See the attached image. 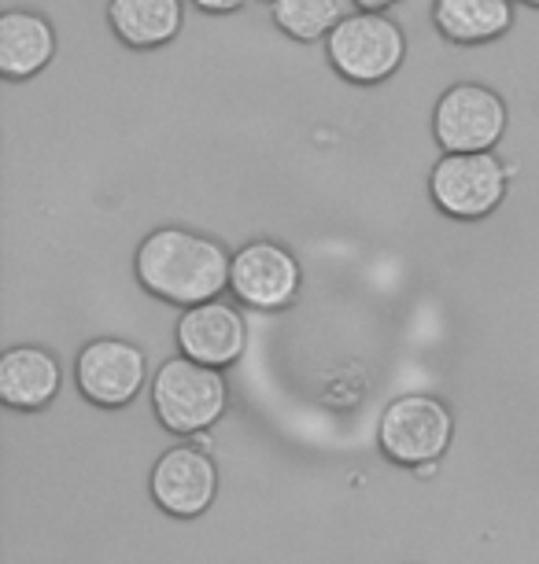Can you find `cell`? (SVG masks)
Wrapping results in <instances>:
<instances>
[{
    "label": "cell",
    "mask_w": 539,
    "mask_h": 564,
    "mask_svg": "<svg viewBox=\"0 0 539 564\" xmlns=\"http://www.w3.org/2000/svg\"><path fill=\"white\" fill-rule=\"evenodd\" d=\"M229 254L215 237L185 226H163L148 232L137 248L133 270L148 295L171 306H200L229 289Z\"/></svg>",
    "instance_id": "cell-1"
},
{
    "label": "cell",
    "mask_w": 539,
    "mask_h": 564,
    "mask_svg": "<svg viewBox=\"0 0 539 564\" xmlns=\"http://www.w3.org/2000/svg\"><path fill=\"white\" fill-rule=\"evenodd\" d=\"M330 67L352 85H380L403 67L407 34L385 12H347L325 37Z\"/></svg>",
    "instance_id": "cell-2"
},
{
    "label": "cell",
    "mask_w": 539,
    "mask_h": 564,
    "mask_svg": "<svg viewBox=\"0 0 539 564\" xmlns=\"http://www.w3.org/2000/svg\"><path fill=\"white\" fill-rule=\"evenodd\" d=\"M510 193V166L495 152H443L429 170V196L454 221L492 218Z\"/></svg>",
    "instance_id": "cell-3"
},
{
    "label": "cell",
    "mask_w": 539,
    "mask_h": 564,
    "mask_svg": "<svg viewBox=\"0 0 539 564\" xmlns=\"http://www.w3.org/2000/svg\"><path fill=\"white\" fill-rule=\"evenodd\" d=\"M226 377L215 366H204L196 358L177 355L163 361L152 380V406L163 429L177 435L211 432L222 413H226Z\"/></svg>",
    "instance_id": "cell-4"
},
{
    "label": "cell",
    "mask_w": 539,
    "mask_h": 564,
    "mask_svg": "<svg viewBox=\"0 0 539 564\" xmlns=\"http://www.w3.org/2000/svg\"><path fill=\"white\" fill-rule=\"evenodd\" d=\"M506 122H510V111H506L503 93L481 82L451 85L432 108V137L440 152H495Z\"/></svg>",
    "instance_id": "cell-5"
},
{
    "label": "cell",
    "mask_w": 539,
    "mask_h": 564,
    "mask_svg": "<svg viewBox=\"0 0 539 564\" xmlns=\"http://www.w3.org/2000/svg\"><path fill=\"white\" fill-rule=\"evenodd\" d=\"M451 410L432 395H399L388 402L377 424V443L399 465H425L440 462L451 446Z\"/></svg>",
    "instance_id": "cell-6"
},
{
    "label": "cell",
    "mask_w": 539,
    "mask_h": 564,
    "mask_svg": "<svg viewBox=\"0 0 539 564\" xmlns=\"http://www.w3.org/2000/svg\"><path fill=\"white\" fill-rule=\"evenodd\" d=\"M303 270L289 248L273 240H251L234 254L229 265V292L251 311H284L300 295Z\"/></svg>",
    "instance_id": "cell-7"
},
{
    "label": "cell",
    "mask_w": 539,
    "mask_h": 564,
    "mask_svg": "<svg viewBox=\"0 0 539 564\" xmlns=\"http://www.w3.org/2000/svg\"><path fill=\"white\" fill-rule=\"evenodd\" d=\"M74 377H78L82 395L97 406L119 410L141 395L148 380L144 350L119 336H100L89 347H82L78 361H74Z\"/></svg>",
    "instance_id": "cell-8"
},
{
    "label": "cell",
    "mask_w": 539,
    "mask_h": 564,
    "mask_svg": "<svg viewBox=\"0 0 539 564\" xmlns=\"http://www.w3.org/2000/svg\"><path fill=\"white\" fill-rule=\"evenodd\" d=\"M177 350L185 358H196L204 366L226 369L245 355L248 347V325L240 317L237 306L211 300L200 306H185V314L177 317Z\"/></svg>",
    "instance_id": "cell-9"
},
{
    "label": "cell",
    "mask_w": 539,
    "mask_h": 564,
    "mask_svg": "<svg viewBox=\"0 0 539 564\" xmlns=\"http://www.w3.org/2000/svg\"><path fill=\"white\" fill-rule=\"evenodd\" d=\"M218 491V468L200 446H174L152 468V498L174 517L207 513Z\"/></svg>",
    "instance_id": "cell-10"
},
{
    "label": "cell",
    "mask_w": 539,
    "mask_h": 564,
    "mask_svg": "<svg viewBox=\"0 0 539 564\" xmlns=\"http://www.w3.org/2000/svg\"><path fill=\"white\" fill-rule=\"evenodd\" d=\"M56 56V26L34 8H8L0 15V74L8 82H26Z\"/></svg>",
    "instance_id": "cell-11"
},
{
    "label": "cell",
    "mask_w": 539,
    "mask_h": 564,
    "mask_svg": "<svg viewBox=\"0 0 539 564\" xmlns=\"http://www.w3.org/2000/svg\"><path fill=\"white\" fill-rule=\"evenodd\" d=\"M63 372L45 347H12L0 355V399L15 410H41L60 395Z\"/></svg>",
    "instance_id": "cell-12"
},
{
    "label": "cell",
    "mask_w": 539,
    "mask_h": 564,
    "mask_svg": "<svg viewBox=\"0 0 539 564\" xmlns=\"http://www.w3.org/2000/svg\"><path fill=\"white\" fill-rule=\"evenodd\" d=\"M432 26L451 45H492L514 26V0H432Z\"/></svg>",
    "instance_id": "cell-13"
},
{
    "label": "cell",
    "mask_w": 539,
    "mask_h": 564,
    "mask_svg": "<svg viewBox=\"0 0 539 564\" xmlns=\"http://www.w3.org/2000/svg\"><path fill=\"white\" fill-rule=\"evenodd\" d=\"M108 26L130 48H163L182 34V0H108Z\"/></svg>",
    "instance_id": "cell-14"
},
{
    "label": "cell",
    "mask_w": 539,
    "mask_h": 564,
    "mask_svg": "<svg viewBox=\"0 0 539 564\" xmlns=\"http://www.w3.org/2000/svg\"><path fill=\"white\" fill-rule=\"evenodd\" d=\"M273 26L292 41H325L333 26L344 19L341 0H273L270 4Z\"/></svg>",
    "instance_id": "cell-15"
},
{
    "label": "cell",
    "mask_w": 539,
    "mask_h": 564,
    "mask_svg": "<svg viewBox=\"0 0 539 564\" xmlns=\"http://www.w3.org/2000/svg\"><path fill=\"white\" fill-rule=\"evenodd\" d=\"M193 4L207 15H234V12H245L248 0H193Z\"/></svg>",
    "instance_id": "cell-16"
},
{
    "label": "cell",
    "mask_w": 539,
    "mask_h": 564,
    "mask_svg": "<svg viewBox=\"0 0 539 564\" xmlns=\"http://www.w3.org/2000/svg\"><path fill=\"white\" fill-rule=\"evenodd\" d=\"M399 0H355V8H366V12H388Z\"/></svg>",
    "instance_id": "cell-17"
},
{
    "label": "cell",
    "mask_w": 539,
    "mask_h": 564,
    "mask_svg": "<svg viewBox=\"0 0 539 564\" xmlns=\"http://www.w3.org/2000/svg\"><path fill=\"white\" fill-rule=\"evenodd\" d=\"M436 465H440V462H425V465H418L414 473L421 476V480H429V476H436Z\"/></svg>",
    "instance_id": "cell-18"
},
{
    "label": "cell",
    "mask_w": 539,
    "mask_h": 564,
    "mask_svg": "<svg viewBox=\"0 0 539 564\" xmlns=\"http://www.w3.org/2000/svg\"><path fill=\"white\" fill-rule=\"evenodd\" d=\"M517 4H525V8H536V12H539V0H517Z\"/></svg>",
    "instance_id": "cell-19"
},
{
    "label": "cell",
    "mask_w": 539,
    "mask_h": 564,
    "mask_svg": "<svg viewBox=\"0 0 539 564\" xmlns=\"http://www.w3.org/2000/svg\"><path fill=\"white\" fill-rule=\"evenodd\" d=\"M267 4H273V0H267Z\"/></svg>",
    "instance_id": "cell-20"
}]
</instances>
